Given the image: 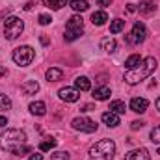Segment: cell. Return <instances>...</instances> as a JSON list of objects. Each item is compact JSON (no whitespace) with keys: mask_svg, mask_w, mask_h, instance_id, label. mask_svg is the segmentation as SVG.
<instances>
[{"mask_svg":"<svg viewBox=\"0 0 160 160\" xmlns=\"http://www.w3.org/2000/svg\"><path fill=\"white\" fill-rule=\"evenodd\" d=\"M43 2H45V6L50 8V9H62V8L67 4V0H43Z\"/></svg>","mask_w":160,"mask_h":160,"instance_id":"d4e9b609","label":"cell"},{"mask_svg":"<svg viewBox=\"0 0 160 160\" xmlns=\"http://www.w3.org/2000/svg\"><path fill=\"white\" fill-rule=\"evenodd\" d=\"M58 95H60V99L65 101V102H77L80 99V91L77 88H62V89L58 91Z\"/></svg>","mask_w":160,"mask_h":160,"instance_id":"ba28073f","label":"cell"},{"mask_svg":"<svg viewBox=\"0 0 160 160\" xmlns=\"http://www.w3.org/2000/svg\"><path fill=\"white\" fill-rule=\"evenodd\" d=\"M28 160H43V155H39V153H36V155H32Z\"/></svg>","mask_w":160,"mask_h":160,"instance_id":"e575fe53","label":"cell"},{"mask_svg":"<svg viewBox=\"0 0 160 160\" xmlns=\"http://www.w3.org/2000/svg\"><path fill=\"white\" fill-rule=\"evenodd\" d=\"M97 4H99V6H102V8H106V6H110V4H112V0H97Z\"/></svg>","mask_w":160,"mask_h":160,"instance_id":"d6a6232c","label":"cell"},{"mask_svg":"<svg viewBox=\"0 0 160 160\" xmlns=\"http://www.w3.org/2000/svg\"><path fill=\"white\" fill-rule=\"evenodd\" d=\"M143 125H145L143 121H132V123H130V128H132V130H138V128H142Z\"/></svg>","mask_w":160,"mask_h":160,"instance_id":"1f68e13d","label":"cell"},{"mask_svg":"<svg viewBox=\"0 0 160 160\" xmlns=\"http://www.w3.org/2000/svg\"><path fill=\"white\" fill-rule=\"evenodd\" d=\"M101 47H102L104 52L112 54V52H116V48H118V41L114 39V38H104V39L101 41Z\"/></svg>","mask_w":160,"mask_h":160,"instance_id":"2e32d148","label":"cell"},{"mask_svg":"<svg viewBox=\"0 0 160 160\" xmlns=\"http://www.w3.org/2000/svg\"><path fill=\"white\" fill-rule=\"evenodd\" d=\"M147 38V28H145V24L143 22H134V26H132V34H128L127 36V41L128 43H142V41Z\"/></svg>","mask_w":160,"mask_h":160,"instance_id":"8992f818","label":"cell"},{"mask_svg":"<svg viewBox=\"0 0 160 160\" xmlns=\"http://www.w3.org/2000/svg\"><path fill=\"white\" fill-rule=\"evenodd\" d=\"M155 69H157V60H155L153 56H147V58H143L134 69H128V71L125 73V82L130 84V86H134V84H138V82H142V80L149 78V77L155 73Z\"/></svg>","mask_w":160,"mask_h":160,"instance_id":"6da1fadb","label":"cell"},{"mask_svg":"<svg viewBox=\"0 0 160 160\" xmlns=\"http://www.w3.org/2000/svg\"><path fill=\"white\" fill-rule=\"evenodd\" d=\"M125 160H151V155L147 149L143 147H138V149H132L125 155Z\"/></svg>","mask_w":160,"mask_h":160,"instance_id":"9c48e42d","label":"cell"},{"mask_svg":"<svg viewBox=\"0 0 160 160\" xmlns=\"http://www.w3.org/2000/svg\"><path fill=\"white\" fill-rule=\"evenodd\" d=\"M38 22H39L41 26H47V24H50V22H52V17H50V15H47V13H43V15H39Z\"/></svg>","mask_w":160,"mask_h":160,"instance_id":"4dcf8cb0","label":"cell"},{"mask_svg":"<svg viewBox=\"0 0 160 160\" xmlns=\"http://www.w3.org/2000/svg\"><path fill=\"white\" fill-rule=\"evenodd\" d=\"M11 108V99L4 93H0V112H8Z\"/></svg>","mask_w":160,"mask_h":160,"instance_id":"484cf974","label":"cell"},{"mask_svg":"<svg viewBox=\"0 0 160 160\" xmlns=\"http://www.w3.org/2000/svg\"><path fill=\"white\" fill-rule=\"evenodd\" d=\"M106 21H108V15H106L104 11H95V13L91 15V22H93L95 26H102Z\"/></svg>","mask_w":160,"mask_h":160,"instance_id":"ffe728a7","label":"cell"},{"mask_svg":"<svg viewBox=\"0 0 160 160\" xmlns=\"http://www.w3.org/2000/svg\"><path fill=\"white\" fill-rule=\"evenodd\" d=\"M155 104H157V110H158V112H160V97H158V99H157V102H155Z\"/></svg>","mask_w":160,"mask_h":160,"instance_id":"ab89813d","label":"cell"},{"mask_svg":"<svg viewBox=\"0 0 160 160\" xmlns=\"http://www.w3.org/2000/svg\"><path fill=\"white\" fill-rule=\"evenodd\" d=\"M30 112L34 114V116H45L47 114V106H45V102L43 101H36V102H30Z\"/></svg>","mask_w":160,"mask_h":160,"instance_id":"e0dca14e","label":"cell"},{"mask_svg":"<svg viewBox=\"0 0 160 160\" xmlns=\"http://www.w3.org/2000/svg\"><path fill=\"white\" fill-rule=\"evenodd\" d=\"M116 155V143L114 140H99L89 147V158L91 160H112Z\"/></svg>","mask_w":160,"mask_h":160,"instance_id":"3957f363","label":"cell"},{"mask_svg":"<svg viewBox=\"0 0 160 160\" xmlns=\"http://www.w3.org/2000/svg\"><path fill=\"white\" fill-rule=\"evenodd\" d=\"M21 91H22L24 95H36V93L39 91V84H38L36 80H26V82L21 86Z\"/></svg>","mask_w":160,"mask_h":160,"instance_id":"8fae6325","label":"cell"},{"mask_svg":"<svg viewBox=\"0 0 160 160\" xmlns=\"http://www.w3.org/2000/svg\"><path fill=\"white\" fill-rule=\"evenodd\" d=\"M127 9H128L130 13H132V11H136V8H134V4H128V6H127Z\"/></svg>","mask_w":160,"mask_h":160,"instance_id":"f35d334b","label":"cell"},{"mask_svg":"<svg viewBox=\"0 0 160 160\" xmlns=\"http://www.w3.org/2000/svg\"><path fill=\"white\" fill-rule=\"evenodd\" d=\"M157 155H160V149H158V151H157Z\"/></svg>","mask_w":160,"mask_h":160,"instance_id":"60d3db41","label":"cell"},{"mask_svg":"<svg viewBox=\"0 0 160 160\" xmlns=\"http://www.w3.org/2000/svg\"><path fill=\"white\" fill-rule=\"evenodd\" d=\"M34 56H36V52H34V48L28 47V45L17 47V48L13 50V54H11L13 62H15L17 65H21V67H28V65L34 62Z\"/></svg>","mask_w":160,"mask_h":160,"instance_id":"5b68a950","label":"cell"},{"mask_svg":"<svg viewBox=\"0 0 160 160\" xmlns=\"http://www.w3.org/2000/svg\"><path fill=\"white\" fill-rule=\"evenodd\" d=\"M67 30H84V19L80 15H73L67 21Z\"/></svg>","mask_w":160,"mask_h":160,"instance_id":"9a60e30c","label":"cell"},{"mask_svg":"<svg viewBox=\"0 0 160 160\" xmlns=\"http://www.w3.org/2000/svg\"><path fill=\"white\" fill-rule=\"evenodd\" d=\"M50 160H69V153H65V151H54L50 155Z\"/></svg>","mask_w":160,"mask_h":160,"instance_id":"f1b7e54d","label":"cell"},{"mask_svg":"<svg viewBox=\"0 0 160 160\" xmlns=\"http://www.w3.org/2000/svg\"><path fill=\"white\" fill-rule=\"evenodd\" d=\"M71 125L75 130H80V132H95L97 130V123L89 118H75Z\"/></svg>","mask_w":160,"mask_h":160,"instance_id":"52a82bcc","label":"cell"},{"mask_svg":"<svg viewBox=\"0 0 160 160\" xmlns=\"http://www.w3.org/2000/svg\"><path fill=\"white\" fill-rule=\"evenodd\" d=\"M142 60H143V58H140L138 54H132V56H128V58H127V62H125V67H127V71H128V69H134V67H136V65H138Z\"/></svg>","mask_w":160,"mask_h":160,"instance_id":"603a6c76","label":"cell"},{"mask_svg":"<svg viewBox=\"0 0 160 160\" xmlns=\"http://www.w3.org/2000/svg\"><path fill=\"white\" fill-rule=\"evenodd\" d=\"M22 145H26V132L21 128H6L0 134V149L8 153H17Z\"/></svg>","mask_w":160,"mask_h":160,"instance_id":"7a4b0ae2","label":"cell"},{"mask_svg":"<svg viewBox=\"0 0 160 160\" xmlns=\"http://www.w3.org/2000/svg\"><path fill=\"white\" fill-rule=\"evenodd\" d=\"M140 13H143V15H147V13H153L155 9H157V4L153 2V0H142L140 2Z\"/></svg>","mask_w":160,"mask_h":160,"instance_id":"ac0fdd59","label":"cell"},{"mask_svg":"<svg viewBox=\"0 0 160 160\" xmlns=\"http://www.w3.org/2000/svg\"><path fill=\"white\" fill-rule=\"evenodd\" d=\"M101 119H102L104 125H108V127H118V125H119V116L114 114V112H104V114L101 116Z\"/></svg>","mask_w":160,"mask_h":160,"instance_id":"5bb4252c","label":"cell"},{"mask_svg":"<svg viewBox=\"0 0 160 160\" xmlns=\"http://www.w3.org/2000/svg\"><path fill=\"white\" fill-rule=\"evenodd\" d=\"M56 147V140L54 138H50V140H45V142H41L39 143V151H50V149H54Z\"/></svg>","mask_w":160,"mask_h":160,"instance_id":"4316f807","label":"cell"},{"mask_svg":"<svg viewBox=\"0 0 160 160\" xmlns=\"http://www.w3.org/2000/svg\"><path fill=\"white\" fill-rule=\"evenodd\" d=\"M110 112H114V114H125L127 112V104L123 102V101H112L110 102Z\"/></svg>","mask_w":160,"mask_h":160,"instance_id":"44dd1931","label":"cell"},{"mask_svg":"<svg viewBox=\"0 0 160 160\" xmlns=\"http://www.w3.org/2000/svg\"><path fill=\"white\" fill-rule=\"evenodd\" d=\"M151 142L153 143H160V125L151 130Z\"/></svg>","mask_w":160,"mask_h":160,"instance_id":"f546056e","label":"cell"},{"mask_svg":"<svg viewBox=\"0 0 160 160\" xmlns=\"http://www.w3.org/2000/svg\"><path fill=\"white\" fill-rule=\"evenodd\" d=\"M22 30H24V22L19 17H15V15L6 17V21H4V36H6V39L9 41L17 39L22 34Z\"/></svg>","mask_w":160,"mask_h":160,"instance_id":"277c9868","label":"cell"},{"mask_svg":"<svg viewBox=\"0 0 160 160\" xmlns=\"http://www.w3.org/2000/svg\"><path fill=\"white\" fill-rule=\"evenodd\" d=\"M89 110H91V104H86V106H82L80 112H89Z\"/></svg>","mask_w":160,"mask_h":160,"instance_id":"8d00e7d4","label":"cell"},{"mask_svg":"<svg viewBox=\"0 0 160 160\" xmlns=\"http://www.w3.org/2000/svg\"><path fill=\"white\" fill-rule=\"evenodd\" d=\"M39 41L43 43V45H48V38H45V36H41V38H39Z\"/></svg>","mask_w":160,"mask_h":160,"instance_id":"74e56055","label":"cell"},{"mask_svg":"<svg viewBox=\"0 0 160 160\" xmlns=\"http://www.w3.org/2000/svg\"><path fill=\"white\" fill-rule=\"evenodd\" d=\"M147 106H149V101L143 99V97H134L130 101V110L136 112V114H143L147 110Z\"/></svg>","mask_w":160,"mask_h":160,"instance_id":"30bf717a","label":"cell"},{"mask_svg":"<svg viewBox=\"0 0 160 160\" xmlns=\"http://www.w3.org/2000/svg\"><path fill=\"white\" fill-rule=\"evenodd\" d=\"M71 8L75 9V11H86L88 8H89V4L86 2V0H71Z\"/></svg>","mask_w":160,"mask_h":160,"instance_id":"cb8c5ba5","label":"cell"},{"mask_svg":"<svg viewBox=\"0 0 160 160\" xmlns=\"http://www.w3.org/2000/svg\"><path fill=\"white\" fill-rule=\"evenodd\" d=\"M84 30H65V41H75L82 36Z\"/></svg>","mask_w":160,"mask_h":160,"instance_id":"83f0119b","label":"cell"},{"mask_svg":"<svg viewBox=\"0 0 160 160\" xmlns=\"http://www.w3.org/2000/svg\"><path fill=\"white\" fill-rule=\"evenodd\" d=\"M45 78L48 80V82H58V80L63 78V71L60 67H50V69H47Z\"/></svg>","mask_w":160,"mask_h":160,"instance_id":"4fadbf2b","label":"cell"},{"mask_svg":"<svg viewBox=\"0 0 160 160\" xmlns=\"http://www.w3.org/2000/svg\"><path fill=\"white\" fill-rule=\"evenodd\" d=\"M8 125V118L6 116H0V127H6Z\"/></svg>","mask_w":160,"mask_h":160,"instance_id":"836d02e7","label":"cell"},{"mask_svg":"<svg viewBox=\"0 0 160 160\" xmlns=\"http://www.w3.org/2000/svg\"><path fill=\"white\" fill-rule=\"evenodd\" d=\"M125 30V21H121V19H116V21H112L110 22V34H119Z\"/></svg>","mask_w":160,"mask_h":160,"instance_id":"7402d4cb","label":"cell"},{"mask_svg":"<svg viewBox=\"0 0 160 160\" xmlns=\"http://www.w3.org/2000/svg\"><path fill=\"white\" fill-rule=\"evenodd\" d=\"M110 95H112V91H110L108 86H101V88H95V89H93V97H95V101H108Z\"/></svg>","mask_w":160,"mask_h":160,"instance_id":"7c38bea8","label":"cell"},{"mask_svg":"<svg viewBox=\"0 0 160 160\" xmlns=\"http://www.w3.org/2000/svg\"><path fill=\"white\" fill-rule=\"evenodd\" d=\"M75 88L78 91H89L91 89V82H89L88 77H78V78L75 80Z\"/></svg>","mask_w":160,"mask_h":160,"instance_id":"d6986e66","label":"cell"},{"mask_svg":"<svg viewBox=\"0 0 160 160\" xmlns=\"http://www.w3.org/2000/svg\"><path fill=\"white\" fill-rule=\"evenodd\" d=\"M6 75H8V69L4 65H0V77H6Z\"/></svg>","mask_w":160,"mask_h":160,"instance_id":"d590c367","label":"cell"}]
</instances>
